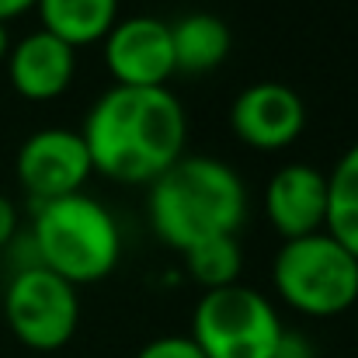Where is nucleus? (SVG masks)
<instances>
[{"label":"nucleus","mask_w":358,"mask_h":358,"mask_svg":"<svg viewBox=\"0 0 358 358\" xmlns=\"http://www.w3.org/2000/svg\"><path fill=\"white\" fill-rule=\"evenodd\" d=\"M98 174L119 185H153L185 157L188 115L167 87H108L80 129Z\"/></svg>","instance_id":"nucleus-1"},{"label":"nucleus","mask_w":358,"mask_h":358,"mask_svg":"<svg viewBox=\"0 0 358 358\" xmlns=\"http://www.w3.org/2000/svg\"><path fill=\"white\" fill-rule=\"evenodd\" d=\"M352 310H355V331H358V299H355V306H352Z\"/></svg>","instance_id":"nucleus-21"},{"label":"nucleus","mask_w":358,"mask_h":358,"mask_svg":"<svg viewBox=\"0 0 358 358\" xmlns=\"http://www.w3.org/2000/svg\"><path fill=\"white\" fill-rule=\"evenodd\" d=\"M28 240L38 254V264L73 289L108 278L122 257L115 216L84 192L35 206Z\"/></svg>","instance_id":"nucleus-3"},{"label":"nucleus","mask_w":358,"mask_h":358,"mask_svg":"<svg viewBox=\"0 0 358 358\" xmlns=\"http://www.w3.org/2000/svg\"><path fill=\"white\" fill-rule=\"evenodd\" d=\"M271 282L285 306L303 317H341L358 299V261L327 230L282 240Z\"/></svg>","instance_id":"nucleus-4"},{"label":"nucleus","mask_w":358,"mask_h":358,"mask_svg":"<svg viewBox=\"0 0 358 358\" xmlns=\"http://www.w3.org/2000/svg\"><path fill=\"white\" fill-rule=\"evenodd\" d=\"M282 331L285 327L271 299L237 282L202 292L188 338L206 358H271Z\"/></svg>","instance_id":"nucleus-5"},{"label":"nucleus","mask_w":358,"mask_h":358,"mask_svg":"<svg viewBox=\"0 0 358 358\" xmlns=\"http://www.w3.org/2000/svg\"><path fill=\"white\" fill-rule=\"evenodd\" d=\"M171 45H174V70L181 73H209L227 63L234 49L230 24L209 10L185 14L171 24Z\"/></svg>","instance_id":"nucleus-12"},{"label":"nucleus","mask_w":358,"mask_h":358,"mask_svg":"<svg viewBox=\"0 0 358 358\" xmlns=\"http://www.w3.org/2000/svg\"><path fill=\"white\" fill-rule=\"evenodd\" d=\"M136 358H206L199 352V345L192 338H181V334H167V338H157L150 345H143Z\"/></svg>","instance_id":"nucleus-16"},{"label":"nucleus","mask_w":358,"mask_h":358,"mask_svg":"<svg viewBox=\"0 0 358 358\" xmlns=\"http://www.w3.org/2000/svg\"><path fill=\"white\" fill-rule=\"evenodd\" d=\"M247 216V188L240 174L202 153H185L150 185V227L174 250L202 240L237 237Z\"/></svg>","instance_id":"nucleus-2"},{"label":"nucleus","mask_w":358,"mask_h":358,"mask_svg":"<svg viewBox=\"0 0 358 358\" xmlns=\"http://www.w3.org/2000/svg\"><path fill=\"white\" fill-rule=\"evenodd\" d=\"M14 240H17V206L7 195H0V250Z\"/></svg>","instance_id":"nucleus-18"},{"label":"nucleus","mask_w":358,"mask_h":358,"mask_svg":"<svg viewBox=\"0 0 358 358\" xmlns=\"http://www.w3.org/2000/svg\"><path fill=\"white\" fill-rule=\"evenodd\" d=\"M14 171L24 195L35 206H42V202H56V199L84 192L87 178L94 174V164L80 132L38 129L17 146Z\"/></svg>","instance_id":"nucleus-7"},{"label":"nucleus","mask_w":358,"mask_h":358,"mask_svg":"<svg viewBox=\"0 0 358 358\" xmlns=\"http://www.w3.org/2000/svg\"><path fill=\"white\" fill-rule=\"evenodd\" d=\"M3 320L24 348L59 352L77 334L80 296L59 275L45 268H24V271H14V278L7 282Z\"/></svg>","instance_id":"nucleus-6"},{"label":"nucleus","mask_w":358,"mask_h":358,"mask_svg":"<svg viewBox=\"0 0 358 358\" xmlns=\"http://www.w3.org/2000/svg\"><path fill=\"white\" fill-rule=\"evenodd\" d=\"M31 7H35V0H0V21L7 24L10 17H17V14H24Z\"/></svg>","instance_id":"nucleus-19"},{"label":"nucleus","mask_w":358,"mask_h":358,"mask_svg":"<svg viewBox=\"0 0 358 358\" xmlns=\"http://www.w3.org/2000/svg\"><path fill=\"white\" fill-rule=\"evenodd\" d=\"M185 264H188V275L206 289H227V285H237L240 271H243V250H240L237 237H213L202 240L195 247L185 250Z\"/></svg>","instance_id":"nucleus-15"},{"label":"nucleus","mask_w":358,"mask_h":358,"mask_svg":"<svg viewBox=\"0 0 358 358\" xmlns=\"http://www.w3.org/2000/svg\"><path fill=\"white\" fill-rule=\"evenodd\" d=\"M10 87L28 101H56L77 77V49L49 31H28L7 52Z\"/></svg>","instance_id":"nucleus-11"},{"label":"nucleus","mask_w":358,"mask_h":358,"mask_svg":"<svg viewBox=\"0 0 358 358\" xmlns=\"http://www.w3.org/2000/svg\"><path fill=\"white\" fill-rule=\"evenodd\" d=\"M268 223L282 240L320 234L327 223V174L313 164H285L264 188Z\"/></svg>","instance_id":"nucleus-10"},{"label":"nucleus","mask_w":358,"mask_h":358,"mask_svg":"<svg viewBox=\"0 0 358 358\" xmlns=\"http://www.w3.org/2000/svg\"><path fill=\"white\" fill-rule=\"evenodd\" d=\"M271 358H317V352H313V345H310L306 334H299V331H282V338H278Z\"/></svg>","instance_id":"nucleus-17"},{"label":"nucleus","mask_w":358,"mask_h":358,"mask_svg":"<svg viewBox=\"0 0 358 358\" xmlns=\"http://www.w3.org/2000/svg\"><path fill=\"white\" fill-rule=\"evenodd\" d=\"M105 63L119 87H164L174 70L171 24L153 14L115 21L105 35Z\"/></svg>","instance_id":"nucleus-8"},{"label":"nucleus","mask_w":358,"mask_h":358,"mask_svg":"<svg viewBox=\"0 0 358 358\" xmlns=\"http://www.w3.org/2000/svg\"><path fill=\"white\" fill-rule=\"evenodd\" d=\"M42 31L56 35L70 49L105 42L119 21V0H35Z\"/></svg>","instance_id":"nucleus-13"},{"label":"nucleus","mask_w":358,"mask_h":358,"mask_svg":"<svg viewBox=\"0 0 358 358\" xmlns=\"http://www.w3.org/2000/svg\"><path fill=\"white\" fill-rule=\"evenodd\" d=\"M7 52H10V35H7V24L0 21V63H7Z\"/></svg>","instance_id":"nucleus-20"},{"label":"nucleus","mask_w":358,"mask_h":358,"mask_svg":"<svg viewBox=\"0 0 358 358\" xmlns=\"http://www.w3.org/2000/svg\"><path fill=\"white\" fill-rule=\"evenodd\" d=\"M324 230L358 261V143L327 171V223Z\"/></svg>","instance_id":"nucleus-14"},{"label":"nucleus","mask_w":358,"mask_h":358,"mask_svg":"<svg viewBox=\"0 0 358 358\" xmlns=\"http://www.w3.org/2000/svg\"><path fill=\"white\" fill-rule=\"evenodd\" d=\"M230 129L240 143L261 153H275L292 146L306 129L303 98L278 80H257L243 87L230 105Z\"/></svg>","instance_id":"nucleus-9"}]
</instances>
